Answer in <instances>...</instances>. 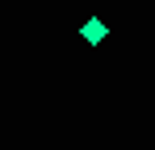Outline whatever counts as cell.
Wrapping results in <instances>:
<instances>
[{"instance_id": "1", "label": "cell", "mask_w": 155, "mask_h": 150, "mask_svg": "<svg viewBox=\"0 0 155 150\" xmlns=\"http://www.w3.org/2000/svg\"><path fill=\"white\" fill-rule=\"evenodd\" d=\"M101 38H105V25L97 21V17H92V21L84 25V42H92V46H97V42H101Z\"/></svg>"}]
</instances>
